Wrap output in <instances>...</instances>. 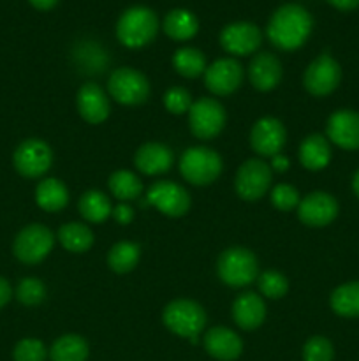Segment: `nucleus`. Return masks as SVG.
Here are the masks:
<instances>
[{"mask_svg": "<svg viewBox=\"0 0 359 361\" xmlns=\"http://www.w3.org/2000/svg\"><path fill=\"white\" fill-rule=\"evenodd\" d=\"M341 81V67L336 60L331 55L324 53V55L317 56L308 69L305 71L303 76V85H305L306 92H310L315 97H326V95L333 94L338 88Z\"/></svg>", "mask_w": 359, "mask_h": 361, "instance_id": "obj_10", "label": "nucleus"}, {"mask_svg": "<svg viewBox=\"0 0 359 361\" xmlns=\"http://www.w3.org/2000/svg\"><path fill=\"white\" fill-rule=\"evenodd\" d=\"M157 14L144 6H134L120 16L116 23V37L127 48H143L157 35Z\"/></svg>", "mask_w": 359, "mask_h": 361, "instance_id": "obj_2", "label": "nucleus"}, {"mask_svg": "<svg viewBox=\"0 0 359 361\" xmlns=\"http://www.w3.org/2000/svg\"><path fill=\"white\" fill-rule=\"evenodd\" d=\"M271 203L277 210L280 212H291L299 204V194L298 190L287 183H280L271 190Z\"/></svg>", "mask_w": 359, "mask_h": 361, "instance_id": "obj_38", "label": "nucleus"}, {"mask_svg": "<svg viewBox=\"0 0 359 361\" xmlns=\"http://www.w3.org/2000/svg\"><path fill=\"white\" fill-rule=\"evenodd\" d=\"M327 2L340 11H354L359 7V0H327Z\"/></svg>", "mask_w": 359, "mask_h": 361, "instance_id": "obj_41", "label": "nucleus"}, {"mask_svg": "<svg viewBox=\"0 0 359 361\" xmlns=\"http://www.w3.org/2000/svg\"><path fill=\"white\" fill-rule=\"evenodd\" d=\"M266 305L256 293H243L232 303V319L241 330H256L264 323Z\"/></svg>", "mask_w": 359, "mask_h": 361, "instance_id": "obj_22", "label": "nucleus"}, {"mask_svg": "<svg viewBox=\"0 0 359 361\" xmlns=\"http://www.w3.org/2000/svg\"><path fill=\"white\" fill-rule=\"evenodd\" d=\"M11 296H13V289H11V284L4 277H0V309L9 303Z\"/></svg>", "mask_w": 359, "mask_h": 361, "instance_id": "obj_40", "label": "nucleus"}, {"mask_svg": "<svg viewBox=\"0 0 359 361\" xmlns=\"http://www.w3.org/2000/svg\"><path fill=\"white\" fill-rule=\"evenodd\" d=\"M192 95L182 87H172L165 92L164 95V106L168 108V111H171L172 115H182L187 113L192 108Z\"/></svg>", "mask_w": 359, "mask_h": 361, "instance_id": "obj_37", "label": "nucleus"}, {"mask_svg": "<svg viewBox=\"0 0 359 361\" xmlns=\"http://www.w3.org/2000/svg\"><path fill=\"white\" fill-rule=\"evenodd\" d=\"M172 66L183 78H197L206 71V56L196 48H180L172 56Z\"/></svg>", "mask_w": 359, "mask_h": 361, "instance_id": "obj_31", "label": "nucleus"}, {"mask_svg": "<svg viewBox=\"0 0 359 361\" xmlns=\"http://www.w3.org/2000/svg\"><path fill=\"white\" fill-rule=\"evenodd\" d=\"M162 321L175 335L196 341L206 326V312L192 300H175L164 309Z\"/></svg>", "mask_w": 359, "mask_h": 361, "instance_id": "obj_5", "label": "nucleus"}, {"mask_svg": "<svg viewBox=\"0 0 359 361\" xmlns=\"http://www.w3.org/2000/svg\"><path fill=\"white\" fill-rule=\"evenodd\" d=\"M243 81V67L234 59H220L204 71V85L215 95H231Z\"/></svg>", "mask_w": 359, "mask_h": 361, "instance_id": "obj_16", "label": "nucleus"}, {"mask_svg": "<svg viewBox=\"0 0 359 361\" xmlns=\"http://www.w3.org/2000/svg\"><path fill=\"white\" fill-rule=\"evenodd\" d=\"M76 104L80 115L88 123H102L111 111L108 95L97 83H84L77 90Z\"/></svg>", "mask_w": 359, "mask_h": 361, "instance_id": "obj_18", "label": "nucleus"}, {"mask_svg": "<svg viewBox=\"0 0 359 361\" xmlns=\"http://www.w3.org/2000/svg\"><path fill=\"white\" fill-rule=\"evenodd\" d=\"M259 289L266 298L277 300L287 295L289 281L280 271H264L263 275H259Z\"/></svg>", "mask_w": 359, "mask_h": 361, "instance_id": "obj_34", "label": "nucleus"}, {"mask_svg": "<svg viewBox=\"0 0 359 361\" xmlns=\"http://www.w3.org/2000/svg\"><path fill=\"white\" fill-rule=\"evenodd\" d=\"M141 249L137 243L118 242L108 254V264L116 274H129L139 263Z\"/></svg>", "mask_w": 359, "mask_h": 361, "instance_id": "obj_30", "label": "nucleus"}, {"mask_svg": "<svg viewBox=\"0 0 359 361\" xmlns=\"http://www.w3.org/2000/svg\"><path fill=\"white\" fill-rule=\"evenodd\" d=\"M313 28L312 14L298 4L278 7L267 23V39L284 51H292L305 44Z\"/></svg>", "mask_w": 359, "mask_h": 361, "instance_id": "obj_1", "label": "nucleus"}, {"mask_svg": "<svg viewBox=\"0 0 359 361\" xmlns=\"http://www.w3.org/2000/svg\"><path fill=\"white\" fill-rule=\"evenodd\" d=\"M217 274L224 284L231 288H245L252 284L259 274V264L253 252L243 247H231L218 257Z\"/></svg>", "mask_w": 359, "mask_h": 361, "instance_id": "obj_3", "label": "nucleus"}, {"mask_svg": "<svg viewBox=\"0 0 359 361\" xmlns=\"http://www.w3.org/2000/svg\"><path fill=\"white\" fill-rule=\"evenodd\" d=\"M16 298L27 307L39 305L46 298V286L35 277L23 279L16 288Z\"/></svg>", "mask_w": 359, "mask_h": 361, "instance_id": "obj_33", "label": "nucleus"}, {"mask_svg": "<svg viewBox=\"0 0 359 361\" xmlns=\"http://www.w3.org/2000/svg\"><path fill=\"white\" fill-rule=\"evenodd\" d=\"M352 189H354L355 196L359 197V169H358V171H355L354 178H352Z\"/></svg>", "mask_w": 359, "mask_h": 361, "instance_id": "obj_44", "label": "nucleus"}, {"mask_svg": "<svg viewBox=\"0 0 359 361\" xmlns=\"http://www.w3.org/2000/svg\"><path fill=\"white\" fill-rule=\"evenodd\" d=\"M77 208H80L81 217L88 222H94V224H101L113 214L111 201L101 190H87L81 196Z\"/></svg>", "mask_w": 359, "mask_h": 361, "instance_id": "obj_27", "label": "nucleus"}, {"mask_svg": "<svg viewBox=\"0 0 359 361\" xmlns=\"http://www.w3.org/2000/svg\"><path fill=\"white\" fill-rule=\"evenodd\" d=\"M263 42V32L248 21H236L227 25L220 34V44L231 55L245 56L256 51Z\"/></svg>", "mask_w": 359, "mask_h": 361, "instance_id": "obj_15", "label": "nucleus"}, {"mask_svg": "<svg viewBox=\"0 0 359 361\" xmlns=\"http://www.w3.org/2000/svg\"><path fill=\"white\" fill-rule=\"evenodd\" d=\"M28 2H30L32 6L35 7V9L48 11V9H53V7L56 6V2H58V0H28Z\"/></svg>", "mask_w": 359, "mask_h": 361, "instance_id": "obj_42", "label": "nucleus"}, {"mask_svg": "<svg viewBox=\"0 0 359 361\" xmlns=\"http://www.w3.org/2000/svg\"><path fill=\"white\" fill-rule=\"evenodd\" d=\"M273 159V168L277 169V171H285V169L289 168V159L287 157H284V155L282 154H278V155H275V157H271Z\"/></svg>", "mask_w": 359, "mask_h": 361, "instance_id": "obj_43", "label": "nucleus"}, {"mask_svg": "<svg viewBox=\"0 0 359 361\" xmlns=\"http://www.w3.org/2000/svg\"><path fill=\"white\" fill-rule=\"evenodd\" d=\"M250 83L260 92H270L280 83L282 63L273 53H259L252 59L248 67Z\"/></svg>", "mask_w": 359, "mask_h": 361, "instance_id": "obj_21", "label": "nucleus"}, {"mask_svg": "<svg viewBox=\"0 0 359 361\" xmlns=\"http://www.w3.org/2000/svg\"><path fill=\"white\" fill-rule=\"evenodd\" d=\"M204 349L218 361H234L243 353V342L229 328L215 326L204 335Z\"/></svg>", "mask_w": 359, "mask_h": 361, "instance_id": "obj_19", "label": "nucleus"}, {"mask_svg": "<svg viewBox=\"0 0 359 361\" xmlns=\"http://www.w3.org/2000/svg\"><path fill=\"white\" fill-rule=\"evenodd\" d=\"M113 217H115V221L118 222V224H130L134 219V210L132 207H129V204L125 203H120L118 207L113 210Z\"/></svg>", "mask_w": 359, "mask_h": 361, "instance_id": "obj_39", "label": "nucleus"}, {"mask_svg": "<svg viewBox=\"0 0 359 361\" xmlns=\"http://www.w3.org/2000/svg\"><path fill=\"white\" fill-rule=\"evenodd\" d=\"M285 140H287L285 127L282 126L280 120L273 118V116H264V118L257 120L250 133V145H252L253 152L263 157H275L280 154Z\"/></svg>", "mask_w": 359, "mask_h": 361, "instance_id": "obj_14", "label": "nucleus"}, {"mask_svg": "<svg viewBox=\"0 0 359 361\" xmlns=\"http://www.w3.org/2000/svg\"><path fill=\"white\" fill-rule=\"evenodd\" d=\"M46 348L37 338H23L13 351L14 361H46Z\"/></svg>", "mask_w": 359, "mask_h": 361, "instance_id": "obj_36", "label": "nucleus"}, {"mask_svg": "<svg viewBox=\"0 0 359 361\" xmlns=\"http://www.w3.org/2000/svg\"><path fill=\"white\" fill-rule=\"evenodd\" d=\"M109 95L125 106L143 104L150 95V83L146 76L132 67H120L113 71L108 81Z\"/></svg>", "mask_w": 359, "mask_h": 361, "instance_id": "obj_6", "label": "nucleus"}, {"mask_svg": "<svg viewBox=\"0 0 359 361\" xmlns=\"http://www.w3.org/2000/svg\"><path fill=\"white\" fill-rule=\"evenodd\" d=\"M175 162V154L169 147L162 143H144L137 148L134 164L144 175H162L169 171Z\"/></svg>", "mask_w": 359, "mask_h": 361, "instance_id": "obj_20", "label": "nucleus"}, {"mask_svg": "<svg viewBox=\"0 0 359 361\" xmlns=\"http://www.w3.org/2000/svg\"><path fill=\"white\" fill-rule=\"evenodd\" d=\"M180 173L192 185H210L220 176L222 159L213 148L192 147L180 159Z\"/></svg>", "mask_w": 359, "mask_h": 361, "instance_id": "obj_4", "label": "nucleus"}, {"mask_svg": "<svg viewBox=\"0 0 359 361\" xmlns=\"http://www.w3.org/2000/svg\"><path fill=\"white\" fill-rule=\"evenodd\" d=\"M69 190L60 180L46 178L35 189V203L44 212H60L67 207Z\"/></svg>", "mask_w": 359, "mask_h": 361, "instance_id": "obj_24", "label": "nucleus"}, {"mask_svg": "<svg viewBox=\"0 0 359 361\" xmlns=\"http://www.w3.org/2000/svg\"><path fill=\"white\" fill-rule=\"evenodd\" d=\"M109 190L115 197L122 201H130L137 200L143 192V183L141 180L134 175L132 171H115L111 176H109Z\"/></svg>", "mask_w": 359, "mask_h": 361, "instance_id": "obj_32", "label": "nucleus"}, {"mask_svg": "<svg viewBox=\"0 0 359 361\" xmlns=\"http://www.w3.org/2000/svg\"><path fill=\"white\" fill-rule=\"evenodd\" d=\"M53 233L42 224H30L21 229L13 243V252L25 264H37L51 252Z\"/></svg>", "mask_w": 359, "mask_h": 361, "instance_id": "obj_7", "label": "nucleus"}, {"mask_svg": "<svg viewBox=\"0 0 359 361\" xmlns=\"http://www.w3.org/2000/svg\"><path fill=\"white\" fill-rule=\"evenodd\" d=\"M299 161L303 168L310 171H320L331 162V147L329 141L320 134H312L305 137L299 147Z\"/></svg>", "mask_w": 359, "mask_h": 361, "instance_id": "obj_23", "label": "nucleus"}, {"mask_svg": "<svg viewBox=\"0 0 359 361\" xmlns=\"http://www.w3.org/2000/svg\"><path fill=\"white\" fill-rule=\"evenodd\" d=\"M333 344L320 335H315L310 341H306L305 348H303V360L305 361H333Z\"/></svg>", "mask_w": 359, "mask_h": 361, "instance_id": "obj_35", "label": "nucleus"}, {"mask_svg": "<svg viewBox=\"0 0 359 361\" xmlns=\"http://www.w3.org/2000/svg\"><path fill=\"white\" fill-rule=\"evenodd\" d=\"M148 201L168 217H182L190 210V196L175 182H155L148 189Z\"/></svg>", "mask_w": 359, "mask_h": 361, "instance_id": "obj_12", "label": "nucleus"}, {"mask_svg": "<svg viewBox=\"0 0 359 361\" xmlns=\"http://www.w3.org/2000/svg\"><path fill=\"white\" fill-rule=\"evenodd\" d=\"M329 305L341 317H359V281L341 284L331 293Z\"/></svg>", "mask_w": 359, "mask_h": 361, "instance_id": "obj_26", "label": "nucleus"}, {"mask_svg": "<svg viewBox=\"0 0 359 361\" xmlns=\"http://www.w3.org/2000/svg\"><path fill=\"white\" fill-rule=\"evenodd\" d=\"M338 215V201L331 194L317 190L308 194L298 204L299 221L310 228H324L331 224Z\"/></svg>", "mask_w": 359, "mask_h": 361, "instance_id": "obj_13", "label": "nucleus"}, {"mask_svg": "<svg viewBox=\"0 0 359 361\" xmlns=\"http://www.w3.org/2000/svg\"><path fill=\"white\" fill-rule=\"evenodd\" d=\"M58 240L69 252H87L94 245V233L81 222H69L58 229Z\"/></svg>", "mask_w": 359, "mask_h": 361, "instance_id": "obj_28", "label": "nucleus"}, {"mask_svg": "<svg viewBox=\"0 0 359 361\" xmlns=\"http://www.w3.org/2000/svg\"><path fill=\"white\" fill-rule=\"evenodd\" d=\"M327 137L344 150L359 148V113L352 109H338L329 116L326 126Z\"/></svg>", "mask_w": 359, "mask_h": 361, "instance_id": "obj_17", "label": "nucleus"}, {"mask_svg": "<svg viewBox=\"0 0 359 361\" xmlns=\"http://www.w3.org/2000/svg\"><path fill=\"white\" fill-rule=\"evenodd\" d=\"M190 130L197 140H213L225 126V109L218 101L203 97L189 109Z\"/></svg>", "mask_w": 359, "mask_h": 361, "instance_id": "obj_9", "label": "nucleus"}, {"mask_svg": "<svg viewBox=\"0 0 359 361\" xmlns=\"http://www.w3.org/2000/svg\"><path fill=\"white\" fill-rule=\"evenodd\" d=\"M13 162L16 171L25 178H39L44 175L53 162V150L46 141L30 137L18 145Z\"/></svg>", "mask_w": 359, "mask_h": 361, "instance_id": "obj_8", "label": "nucleus"}, {"mask_svg": "<svg viewBox=\"0 0 359 361\" xmlns=\"http://www.w3.org/2000/svg\"><path fill=\"white\" fill-rule=\"evenodd\" d=\"M271 185V169L260 159H248L236 173V192L245 201H257Z\"/></svg>", "mask_w": 359, "mask_h": 361, "instance_id": "obj_11", "label": "nucleus"}, {"mask_svg": "<svg viewBox=\"0 0 359 361\" xmlns=\"http://www.w3.org/2000/svg\"><path fill=\"white\" fill-rule=\"evenodd\" d=\"M49 356L51 361H87L88 344L80 335H63L51 345Z\"/></svg>", "mask_w": 359, "mask_h": 361, "instance_id": "obj_29", "label": "nucleus"}, {"mask_svg": "<svg viewBox=\"0 0 359 361\" xmlns=\"http://www.w3.org/2000/svg\"><path fill=\"white\" fill-rule=\"evenodd\" d=\"M199 30L196 14L187 9H172L164 20V32L175 41H189Z\"/></svg>", "mask_w": 359, "mask_h": 361, "instance_id": "obj_25", "label": "nucleus"}]
</instances>
